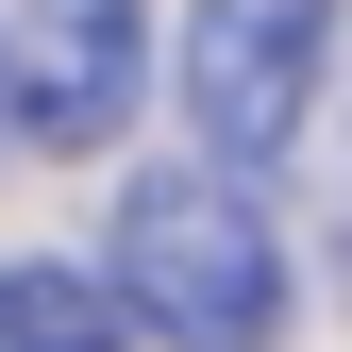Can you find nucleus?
Instances as JSON below:
<instances>
[{
  "mask_svg": "<svg viewBox=\"0 0 352 352\" xmlns=\"http://www.w3.org/2000/svg\"><path fill=\"white\" fill-rule=\"evenodd\" d=\"M101 269H118V302H135L151 352H269L285 336V235L252 218V185L218 151L118 185V252Z\"/></svg>",
  "mask_w": 352,
  "mask_h": 352,
  "instance_id": "f257e3e1",
  "label": "nucleus"
},
{
  "mask_svg": "<svg viewBox=\"0 0 352 352\" xmlns=\"http://www.w3.org/2000/svg\"><path fill=\"white\" fill-rule=\"evenodd\" d=\"M319 67H336V0H185V118L218 168H269L319 118Z\"/></svg>",
  "mask_w": 352,
  "mask_h": 352,
  "instance_id": "f03ea898",
  "label": "nucleus"
},
{
  "mask_svg": "<svg viewBox=\"0 0 352 352\" xmlns=\"http://www.w3.org/2000/svg\"><path fill=\"white\" fill-rule=\"evenodd\" d=\"M151 84V17L135 0H0V118L17 151H101Z\"/></svg>",
  "mask_w": 352,
  "mask_h": 352,
  "instance_id": "7ed1b4c3",
  "label": "nucleus"
},
{
  "mask_svg": "<svg viewBox=\"0 0 352 352\" xmlns=\"http://www.w3.org/2000/svg\"><path fill=\"white\" fill-rule=\"evenodd\" d=\"M0 352H135L118 269H51V252H17V269H0Z\"/></svg>",
  "mask_w": 352,
  "mask_h": 352,
  "instance_id": "20e7f679",
  "label": "nucleus"
},
{
  "mask_svg": "<svg viewBox=\"0 0 352 352\" xmlns=\"http://www.w3.org/2000/svg\"><path fill=\"white\" fill-rule=\"evenodd\" d=\"M0 135H17V118H0Z\"/></svg>",
  "mask_w": 352,
  "mask_h": 352,
  "instance_id": "39448f33",
  "label": "nucleus"
}]
</instances>
